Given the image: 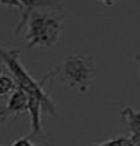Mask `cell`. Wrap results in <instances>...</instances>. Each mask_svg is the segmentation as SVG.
<instances>
[{
	"label": "cell",
	"instance_id": "8",
	"mask_svg": "<svg viewBox=\"0 0 140 146\" xmlns=\"http://www.w3.org/2000/svg\"><path fill=\"white\" fill-rule=\"evenodd\" d=\"M16 88V84L11 77L6 74H0V98L13 93Z\"/></svg>",
	"mask_w": 140,
	"mask_h": 146
},
{
	"label": "cell",
	"instance_id": "3",
	"mask_svg": "<svg viewBox=\"0 0 140 146\" xmlns=\"http://www.w3.org/2000/svg\"><path fill=\"white\" fill-rule=\"evenodd\" d=\"M97 74L94 57L86 53L67 54L61 66V81L69 89L86 94Z\"/></svg>",
	"mask_w": 140,
	"mask_h": 146
},
{
	"label": "cell",
	"instance_id": "2",
	"mask_svg": "<svg viewBox=\"0 0 140 146\" xmlns=\"http://www.w3.org/2000/svg\"><path fill=\"white\" fill-rule=\"evenodd\" d=\"M19 54V50H5L0 47V62H3L6 66V68L11 72V78L14 79L16 87L26 92L29 97H34L41 102L43 113H50L51 115L55 116L56 115L55 103L43 89V83L46 78L42 82L35 81L27 72V69L24 67V64L20 62Z\"/></svg>",
	"mask_w": 140,
	"mask_h": 146
},
{
	"label": "cell",
	"instance_id": "9",
	"mask_svg": "<svg viewBox=\"0 0 140 146\" xmlns=\"http://www.w3.org/2000/svg\"><path fill=\"white\" fill-rule=\"evenodd\" d=\"M11 146H36L34 145L32 142L30 141V137L26 136V137H21V139H17L16 141L13 142Z\"/></svg>",
	"mask_w": 140,
	"mask_h": 146
},
{
	"label": "cell",
	"instance_id": "6",
	"mask_svg": "<svg viewBox=\"0 0 140 146\" xmlns=\"http://www.w3.org/2000/svg\"><path fill=\"white\" fill-rule=\"evenodd\" d=\"M56 0H0V5L6 6L9 9H17L21 16L32 9L47 8L56 5Z\"/></svg>",
	"mask_w": 140,
	"mask_h": 146
},
{
	"label": "cell",
	"instance_id": "5",
	"mask_svg": "<svg viewBox=\"0 0 140 146\" xmlns=\"http://www.w3.org/2000/svg\"><path fill=\"white\" fill-rule=\"evenodd\" d=\"M119 114L128 131V135L135 142L140 144V110L136 111L130 107H125L121 109Z\"/></svg>",
	"mask_w": 140,
	"mask_h": 146
},
{
	"label": "cell",
	"instance_id": "1",
	"mask_svg": "<svg viewBox=\"0 0 140 146\" xmlns=\"http://www.w3.org/2000/svg\"><path fill=\"white\" fill-rule=\"evenodd\" d=\"M65 16L45 11L40 8L24 14L17 24L16 34L25 27L27 48L50 50L60 42L63 32Z\"/></svg>",
	"mask_w": 140,
	"mask_h": 146
},
{
	"label": "cell",
	"instance_id": "10",
	"mask_svg": "<svg viewBox=\"0 0 140 146\" xmlns=\"http://www.w3.org/2000/svg\"><path fill=\"white\" fill-rule=\"evenodd\" d=\"M97 1H99L101 4H103L105 8H113V6L117 4L118 0H97Z\"/></svg>",
	"mask_w": 140,
	"mask_h": 146
},
{
	"label": "cell",
	"instance_id": "7",
	"mask_svg": "<svg viewBox=\"0 0 140 146\" xmlns=\"http://www.w3.org/2000/svg\"><path fill=\"white\" fill-rule=\"evenodd\" d=\"M89 146H140L139 142H135L129 136H117L99 144H91Z\"/></svg>",
	"mask_w": 140,
	"mask_h": 146
},
{
	"label": "cell",
	"instance_id": "11",
	"mask_svg": "<svg viewBox=\"0 0 140 146\" xmlns=\"http://www.w3.org/2000/svg\"><path fill=\"white\" fill-rule=\"evenodd\" d=\"M134 60L138 62V64H139V73H138V74H139V78H140V53H136V54H135V56H134Z\"/></svg>",
	"mask_w": 140,
	"mask_h": 146
},
{
	"label": "cell",
	"instance_id": "4",
	"mask_svg": "<svg viewBox=\"0 0 140 146\" xmlns=\"http://www.w3.org/2000/svg\"><path fill=\"white\" fill-rule=\"evenodd\" d=\"M29 102H30L29 94L26 92H24L19 87H16L15 90L11 94V97H10L8 104L4 108L0 109V120H5L10 118L11 115L19 116L21 114L27 113Z\"/></svg>",
	"mask_w": 140,
	"mask_h": 146
}]
</instances>
